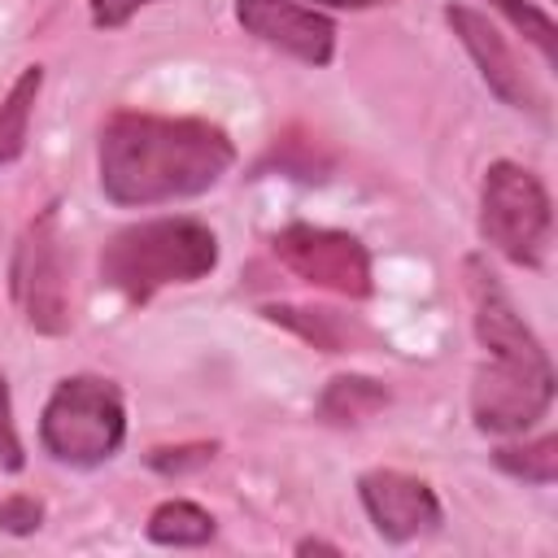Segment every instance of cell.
Segmentation results:
<instances>
[{
    "label": "cell",
    "mask_w": 558,
    "mask_h": 558,
    "mask_svg": "<svg viewBox=\"0 0 558 558\" xmlns=\"http://www.w3.org/2000/svg\"><path fill=\"white\" fill-rule=\"evenodd\" d=\"M231 166H235V144L209 118L118 109L105 118L96 144L100 192L122 209L192 201L218 187Z\"/></svg>",
    "instance_id": "6da1fadb"
},
{
    "label": "cell",
    "mask_w": 558,
    "mask_h": 558,
    "mask_svg": "<svg viewBox=\"0 0 558 558\" xmlns=\"http://www.w3.org/2000/svg\"><path fill=\"white\" fill-rule=\"evenodd\" d=\"M0 466L9 475H17L26 466V445L17 436V418H13V397H9V379L0 371Z\"/></svg>",
    "instance_id": "d6986e66"
},
{
    "label": "cell",
    "mask_w": 558,
    "mask_h": 558,
    "mask_svg": "<svg viewBox=\"0 0 558 558\" xmlns=\"http://www.w3.org/2000/svg\"><path fill=\"white\" fill-rule=\"evenodd\" d=\"M262 314L275 318V323H283L288 331H296L305 344H314V349H323V353H349L353 340L362 336V327L349 323V318L336 314V310H314V305H266Z\"/></svg>",
    "instance_id": "4fadbf2b"
},
{
    "label": "cell",
    "mask_w": 558,
    "mask_h": 558,
    "mask_svg": "<svg viewBox=\"0 0 558 558\" xmlns=\"http://www.w3.org/2000/svg\"><path fill=\"white\" fill-rule=\"evenodd\" d=\"M92 4V26L96 31H122L140 9L161 4V0H87Z\"/></svg>",
    "instance_id": "ffe728a7"
},
{
    "label": "cell",
    "mask_w": 558,
    "mask_h": 558,
    "mask_svg": "<svg viewBox=\"0 0 558 558\" xmlns=\"http://www.w3.org/2000/svg\"><path fill=\"white\" fill-rule=\"evenodd\" d=\"M523 39H532L536 44V52L545 57V65H558V26H554V17L541 9V4H532V0H488Z\"/></svg>",
    "instance_id": "2e32d148"
},
{
    "label": "cell",
    "mask_w": 558,
    "mask_h": 558,
    "mask_svg": "<svg viewBox=\"0 0 558 558\" xmlns=\"http://www.w3.org/2000/svg\"><path fill=\"white\" fill-rule=\"evenodd\" d=\"M445 22H449V31L458 35V44L466 48V57L475 61L484 87H488L501 105L545 118V96L536 92V83H532L527 70L519 65V57H514V48L506 44V35H501L480 9H471V4H445Z\"/></svg>",
    "instance_id": "9c48e42d"
},
{
    "label": "cell",
    "mask_w": 558,
    "mask_h": 558,
    "mask_svg": "<svg viewBox=\"0 0 558 558\" xmlns=\"http://www.w3.org/2000/svg\"><path fill=\"white\" fill-rule=\"evenodd\" d=\"M126 440L122 388L105 375H65L39 414V445L61 466H105Z\"/></svg>",
    "instance_id": "277c9868"
},
{
    "label": "cell",
    "mask_w": 558,
    "mask_h": 558,
    "mask_svg": "<svg viewBox=\"0 0 558 558\" xmlns=\"http://www.w3.org/2000/svg\"><path fill=\"white\" fill-rule=\"evenodd\" d=\"M275 257L305 283L327 288L349 301H366L375 292L371 279V253L353 231L336 227H314V222H288L270 240Z\"/></svg>",
    "instance_id": "52a82bcc"
},
{
    "label": "cell",
    "mask_w": 558,
    "mask_h": 558,
    "mask_svg": "<svg viewBox=\"0 0 558 558\" xmlns=\"http://www.w3.org/2000/svg\"><path fill=\"white\" fill-rule=\"evenodd\" d=\"M235 22L244 35L301 65L323 70L336 57V22L301 0H235Z\"/></svg>",
    "instance_id": "30bf717a"
},
{
    "label": "cell",
    "mask_w": 558,
    "mask_h": 558,
    "mask_svg": "<svg viewBox=\"0 0 558 558\" xmlns=\"http://www.w3.org/2000/svg\"><path fill=\"white\" fill-rule=\"evenodd\" d=\"M39 87H44V65H22V74L9 83L0 100V166H13L26 153Z\"/></svg>",
    "instance_id": "5bb4252c"
},
{
    "label": "cell",
    "mask_w": 558,
    "mask_h": 558,
    "mask_svg": "<svg viewBox=\"0 0 558 558\" xmlns=\"http://www.w3.org/2000/svg\"><path fill=\"white\" fill-rule=\"evenodd\" d=\"M214 532H218L214 514L187 497H166L161 506H153L144 523V536L161 549H201L214 541Z\"/></svg>",
    "instance_id": "8fae6325"
},
{
    "label": "cell",
    "mask_w": 558,
    "mask_h": 558,
    "mask_svg": "<svg viewBox=\"0 0 558 558\" xmlns=\"http://www.w3.org/2000/svg\"><path fill=\"white\" fill-rule=\"evenodd\" d=\"M388 397L392 392L375 375H336L318 392V418L336 423V427H353V423H366L371 414H379L388 405Z\"/></svg>",
    "instance_id": "7c38bea8"
},
{
    "label": "cell",
    "mask_w": 558,
    "mask_h": 558,
    "mask_svg": "<svg viewBox=\"0 0 558 558\" xmlns=\"http://www.w3.org/2000/svg\"><path fill=\"white\" fill-rule=\"evenodd\" d=\"M462 270L471 292L475 340L488 353V362H480L471 379V418L484 436H523L554 405V362L514 310L501 279L488 270V262L466 257Z\"/></svg>",
    "instance_id": "7a4b0ae2"
},
{
    "label": "cell",
    "mask_w": 558,
    "mask_h": 558,
    "mask_svg": "<svg viewBox=\"0 0 558 558\" xmlns=\"http://www.w3.org/2000/svg\"><path fill=\"white\" fill-rule=\"evenodd\" d=\"M357 501L371 519V527L388 541V545H410L418 536L440 532L445 510L436 488L423 475L397 471V466H375L357 475Z\"/></svg>",
    "instance_id": "ba28073f"
},
{
    "label": "cell",
    "mask_w": 558,
    "mask_h": 558,
    "mask_svg": "<svg viewBox=\"0 0 558 558\" xmlns=\"http://www.w3.org/2000/svg\"><path fill=\"white\" fill-rule=\"evenodd\" d=\"M323 9H375V4H388V0H314Z\"/></svg>",
    "instance_id": "7402d4cb"
},
{
    "label": "cell",
    "mask_w": 558,
    "mask_h": 558,
    "mask_svg": "<svg viewBox=\"0 0 558 558\" xmlns=\"http://www.w3.org/2000/svg\"><path fill=\"white\" fill-rule=\"evenodd\" d=\"M218 266V235L201 218H144L100 248V283L126 305H148L161 288L196 283Z\"/></svg>",
    "instance_id": "3957f363"
},
{
    "label": "cell",
    "mask_w": 558,
    "mask_h": 558,
    "mask_svg": "<svg viewBox=\"0 0 558 558\" xmlns=\"http://www.w3.org/2000/svg\"><path fill=\"white\" fill-rule=\"evenodd\" d=\"M65 235L57 205H44L17 235L13 248V301L31 331L65 336L70 331V279H65Z\"/></svg>",
    "instance_id": "8992f818"
},
{
    "label": "cell",
    "mask_w": 558,
    "mask_h": 558,
    "mask_svg": "<svg viewBox=\"0 0 558 558\" xmlns=\"http://www.w3.org/2000/svg\"><path fill=\"white\" fill-rule=\"evenodd\" d=\"M493 466L523 480V484H536V488H549L558 480V436L545 432L536 440H523V445H497L493 449Z\"/></svg>",
    "instance_id": "9a60e30c"
},
{
    "label": "cell",
    "mask_w": 558,
    "mask_h": 558,
    "mask_svg": "<svg viewBox=\"0 0 558 558\" xmlns=\"http://www.w3.org/2000/svg\"><path fill=\"white\" fill-rule=\"evenodd\" d=\"M44 527V501L31 493H9L0 501V532L9 536H31Z\"/></svg>",
    "instance_id": "ac0fdd59"
},
{
    "label": "cell",
    "mask_w": 558,
    "mask_h": 558,
    "mask_svg": "<svg viewBox=\"0 0 558 558\" xmlns=\"http://www.w3.org/2000/svg\"><path fill=\"white\" fill-rule=\"evenodd\" d=\"M296 554H340V545L318 541V536H305V541H296Z\"/></svg>",
    "instance_id": "44dd1931"
},
{
    "label": "cell",
    "mask_w": 558,
    "mask_h": 558,
    "mask_svg": "<svg viewBox=\"0 0 558 558\" xmlns=\"http://www.w3.org/2000/svg\"><path fill=\"white\" fill-rule=\"evenodd\" d=\"M480 235L493 253L523 270H541L554 240V201L536 170L493 161L480 179Z\"/></svg>",
    "instance_id": "5b68a950"
},
{
    "label": "cell",
    "mask_w": 558,
    "mask_h": 558,
    "mask_svg": "<svg viewBox=\"0 0 558 558\" xmlns=\"http://www.w3.org/2000/svg\"><path fill=\"white\" fill-rule=\"evenodd\" d=\"M218 445L214 440H192V445H157L148 449V466L157 475H183V471H196L205 462H214Z\"/></svg>",
    "instance_id": "e0dca14e"
}]
</instances>
